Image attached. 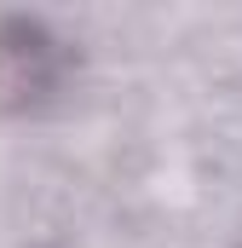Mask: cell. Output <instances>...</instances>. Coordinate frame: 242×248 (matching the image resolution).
Instances as JSON below:
<instances>
[{"mask_svg": "<svg viewBox=\"0 0 242 248\" xmlns=\"http://www.w3.org/2000/svg\"><path fill=\"white\" fill-rule=\"evenodd\" d=\"M58 75V41L35 17H6L0 23V104H29L52 87Z\"/></svg>", "mask_w": 242, "mask_h": 248, "instance_id": "cell-1", "label": "cell"}]
</instances>
